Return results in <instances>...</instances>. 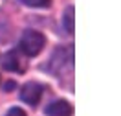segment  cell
I'll list each match as a JSON object with an SVG mask.
<instances>
[{"mask_svg": "<svg viewBox=\"0 0 121 116\" xmlns=\"http://www.w3.org/2000/svg\"><path fill=\"white\" fill-rule=\"evenodd\" d=\"M2 66L9 72H24L22 68V61H20V57H18V52L17 50H11L8 54L4 55V59H2Z\"/></svg>", "mask_w": 121, "mask_h": 116, "instance_id": "5", "label": "cell"}, {"mask_svg": "<svg viewBox=\"0 0 121 116\" xmlns=\"http://www.w3.org/2000/svg\"><path fill=\"white\" fill-rule=\"evenodd\" d=\"M73 15H75V11H73L72 6H68L66 11H64V15H62V26H64L66 33H70V35L75 31V20H73L75 17H73Z\"/></svg>", "mask_w": 121, "mask_h": 116, "instance_id": "6", "label": "cell"}, {"mask_svg": "<svg viewBox=\"0 0 121 116\" xmlns=\"http://www.w3.org/2000/svg\"><path fill=\"white\" fill-rule=\"evenodd\" d=\"M42 92H44V88H42L40 83L30 81L20 88V100L24 103H28V105H37L40 101V98H42Z\"/></svg>", "mask_w": 121, "mask_h": 116, "instance_id": "3", "label": "cell"}, {"mask_svg": "<svg viewBox=\"0 0 121 116\" xmlns=\"http://www.w3.org/2000/svg\"><path fill=\"white\" fill-rule=\"evenodd\" d=\"M46 70L57 77H62L66 72L70 74L73 70V46H59L48 61Z\"/></svg>", "mask_w": 121, "mask_h": 116, "instance_id": "1", "label": "cell"}, {"mask_svg": "<svg viewBox=\"0 0 121 116\" xmlns=\"http://www.w3.org/2000/svg\"><path fill=\"white\" fill-rule=\"evenodd\" d=\"M8 33H9V24H8V19L0 15V41H6V39H8Z\"/></svg>", "mask_w": 121, "mask_h": 116, "instance_id": "8", "label": "cell"}, {"mask_svg": "<svg viewBox=\"0 0 121 116\" xmlns=\"http://www.w3.org/2000/svg\"><path fill=\"white\" fill-rule=\"evenodd\" d=\"M46 44L44 35L37 30H26L20 37V52L28 57H35L42 52V48Z\"/></svg>", "mask_w": 121, "mask_h": 116, "instance_id": "2", "label": "cell"}, {"mask_svg": "<svg viewBox=\"0 0 121 116\" xmlns=\"http://www.w3.org/2000/svg\"><path fill=\"white\" fill-rule=\"evenodd\" d=\"M18 2H22L28 8H50L52 6V0H18Z\"/></svg>", "mask_w": 121, "mask_h": 116, "instance_id": "7", "label": "cell"}, {"mask_svg": "<svg viewBox=\"0 0 121 116\" xmlns=\"http://www.w3.org/2000/svg\"><path fill=\"white\" fill-rule=\"evenodd\" d=\"M15 88V83L13 81H8V85H6V90H13Z\"/></svg>", "mask_w": 121, "mask_h": 116, "instance_id": "10", "label": "cell"}, {"mask_svg": "<svg viewBox=\"0 0 121 116\" xmlns=\"http://www.w3.org/2000/svg\"><path fill=\"white\" fill-rule=\"evenodd\" d=\"M6 116H26V112H24L22 109H18V107H13V109H9L8 112H6Z\"/></svg>", "mask_w": 121, "mask_h": 116, "instance_id": "9", "label": "cell"}, {"mask_svg": "<svg viewBox=\"0 0 121 116\" xmlns=\"http://www.w3.org/2000/svg\"><path fill=\"white\" fill-rule=\"evenodd\" d=\"M46 114L48 116H72L73 114V107L70 105L68 101L57 100V101H52L46 107Z\"/></svg>", "mask_w": 121, "mask_h": 116, "instance_id": "4", "label": "cell"}]
</instances>
